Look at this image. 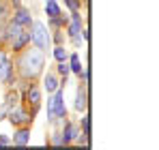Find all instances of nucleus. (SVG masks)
<instances>
[{
    "label": "nucleus",
    "mask_w": 159,
    "mask_h": 150,
    "mask_svg": "<svg viewBox=\"0 0 159 150\" xmlns=\"http://www.w3.org/2000/svg\"><path fill=\"white\" fill-rule=\"evenodd\" d=\"M43 64H45V60H43V54L41 51L28 50L22 56V60H20V73L24 75V77H37V75L41 73Z\"/></svg>",
    "instance_id": "nucleus-1"
},
{
    "label": "nucleus",
    "mask_w": 159,
    "mask_h": 150,
    "mask_svg": "<svg viewBox=\"0 0 159 150\" xmlns=\"http://www.w3.org/2000/svg\"><path fill=\"white\" fill-rule=\"evenodd\" d=\"M62 97H65V92L56 88V90H54V97L50 99V107H48L50 120H56L58 116H65V114H67V109H65V101H62Z\"/></svg>",
    "instance_id": "nucleus-2"
},
{
    "label": "nucleus",
    "mask_w": 159,
    "mask_h": 150,
    "mask_svg": "<svg viewBox=\"0 0 159 150\" xmlns=\"http://www.w3.org/2000/svg\"><path fill=\"white\" fill-rule=\"evenodd\" d=\"M32 41L37 43V47L39 50H45L48 47V43H50V34H48V30H45V26L41 24V22H34L32 26Z\"/></svg>",
    "instance_id": "nucleus-3"
},
{
    "label": "nucleus",
    "mask_w": 159,
    "mask_h": 150,
    "mask_svg": "<svg viewBox=\"0 0 159 150\" xmlns=\"http://www.w3.org/2000/svg\"><path fill=\"white\" fill-rule=\"evenodd\" d=\"M9 120H11L13 125H26V122H30L32 118L28 116L26 112H22V109L13 107V109H11V114H9Z\"/></svg>",
    "instance_id": "nucleus-4"
},
{
    "label": "nucleus",
    "mask_w": 159,
    "mask_h": 150,
    "mask_svg": "<svg viewBox=\"0 0 159 150\" xmlns=\"http://www.w3.org/2000/svg\"><path fill=\"white\" fill-rule=\"evenodd\" d=\"M28 139H30V131H28V129H20V131L15 133V137H13V144H17V146H26Z\"/></svg>",
    "instance_id": "nucleus-5"
},
{
    "label": "nucleus",
    "mask_w": 159,
    "mask_h": 150,
    "mask_svg": "<svg viewBox=\"0 0 159 150\" xmlns=\"http://www.w3.org/2000/svg\"><path fill=\"white\" fill-rule=\"evenodd\" d=\"M28 41H30V32H20V34L13 39V50H22Z\"/></svg>",
    "instance_id": "nucleus-6"
},
{
    "label": "nucleus",
    "mask_w": 159,
    "mask_h": 150,
    "mask_svg": "<svg viewBox=\"0 0 159 150\" xmlns=\"http://www.w3.org/2000/svg\"><path fill=\"white\" fill-rule=\"evenodd\" d=\"M13 22H15V24H20V26H28V24H30V13H28L26 9H20V11H17V15L13 17Z\"/></svg>",
    "instance_id": "nucleus-7"
},
{
    "label": "nucleus",
    "mask_w": 159,
    "mask_h": 150,
    "mask_svg": "<svg viewBox=\"0 0 159 150\" xmlns=\"http://www.w3.org/2000/svg\"><path fill=\"white\" fill-rule=\"evenodd\" d=\"M60 137H62V144L73 142V139H75V126H73V125H67V126H65V133H62Z\"/></svg>",
    "instance_id": "nucleus-8"
},
{
    "label": "nucleus",
    "mask_w": 159,
    "mask_h": 150,
    "mask_svg": "<svg viewBox=\"0 0 159 150\" xmlns=\"http://www.w3.org/2000/svg\"><path fill=\"white\" fill-rule=\"evenodd\" d=\"M26 99H28V103H32V107L37 109V107H39V101H41L39 90H37V88H30V90L26 92Z\"/></svg>",
    "instance_id": "nucleus-9"
},
{
    "label": "nucleus",
    "mask_w": 159,
    "mask_h": 150,
    "mask_svg": "<svg viewBox=\"0 0 159 150\" xmlns=\"http://www.w3.org/2000/svg\"><path fill=\"white\" fill-rule=\"evenodd\" d=\"M45 11H48L50 17H58V15H60V9H58L56 0H48V2H45Z\"/></svg>",
    "instance_id": "nucleus-10"
},
{
    "label": "nucleus",
    "mask_w": 159,
    "mask_h": 150,
    "mask_svg": "<svg viewBox=\"0 0 159 150\" xmlns=\"http://www.w3.org/2000/svg\"><path fill=\"white\" fill-rule=\"evenodd\" d=\"M56 88H58V79H56L52 73H48L45 75V90H48V92H54Z\"/></svg>",
    "instance_id": "nucleus-11"
},
{
    "label": "nucleus",
    "mask_w": 159,
    "mask_h": 150,
    "mask_svg": "<svg viewBox=\"0 0 159 150\" xmlns=\"http://www.w3.org/2000/svg\"><path fill=\"white\" fill-rule=\"evenodd\" d=\"M86 107V90L80 88L78 90V99H75V109H84Z\"/></svg>",
    "instance_id": "nucleus-12"
},
{
    "label": "nucleus",
    "mask_w": 159,
    "mask_h": 150,
    "mask_svg": "<svg viewBox=\"0 0 159 150\" xmlns=\"http://www.w3.org/2000/svg\"><path fill=\"white\" fill-rule=\"evenodd\" d=\"M20 32H22V26L15 24V22H13V24H9V28H7V37H9V39H15Z\"/></svg>",
    "instance_id": "nucleus-13"
},
{
    "label": "nucleus",
    "mask_w": 159,
    "mask_h": 150,
    "mask_svg": "<svg viewBox=\"0 0 159 150\" xmlns=\"http://www.w3.org/2000/svg\"><path fill=\"white\" fill-rule=\"evenodd\" d=\"M9 71H11L9 60H2L0 62V79H9Z\"/></svg>",
    "instance_id": "nucleus-14"
},
{
    "label": "nucleus",
    "mask_w": 159,
    "mask_h": 150,
    "mask_svg": "<svg viewBox=\"0 0 159 150\" xmlns=\"http://www.w3.org/2000/svg\"><path fill=\"white\" fill-rule=\"evenodd\" d=\"M54 58H56L58 62H62V60L67 58V51L62 50V47H56V50H54Z\"/></svg>",
    "instance_id": "nucleus-15"
},
{
    "label": "nucleus",
    "mask_w": 159,
    "mask_h": 150,
    "mask_svg": "<svg viewBox=\"0 0 159 150\" xmlns=\"http://www.w3.org/2000/svg\"><path fill=\"white\" fill-rule=\"evenodd\" d=\"M71 69H73L75 73H80V71H82V64H80V58L75 56V54L71 56Z\"/></svg>",
    "instance_id": "nucleus-16"
},
{
    "label": "nucleus",
    "mask_w": 159,
    "mask_h": 150,
    "mask_svg": "<svg viewBox=\"0 0 159 150\" xmlns=\"http://www.w3.org/2000/svg\"><path fill=\"white\" fill-rule=\"evenodd\" d=\"M67 4H69V9L71 11H78V7H80V0H65Z\"/></svg>",
    "instance_id": "nucleus-17"
},
{
    "label": "nucleus",
    "mask_w": 159,
    "mask_h": 150,
    "mask_svg": "<svg viewBox=\"0 0 159 150\" xmlns=\"http://www.w3.org/2000/svg\"><path fill=\"white\" fill-rule=\"evenodd\" d=\"M58 71H60V73H62V75H65V77H67V73H69V67L65 64V60L60 62V67H58Z\"/></svg>",
    "instance_id": "nucleus-18"
},
{
    "label": "nucleus",
    "mask_w": 159,
    "mask_h": 150,
    "mask_svg": "<svg viewBox=\"0 0 159 150\" xmlns=\"http://www.w3.org/2000/svg\"><path fill=\"white\" fill-rule=\"evenodd\" d=\"M9 144H11V139L7 135H0V146H9Z\"/></svg>",
    "instance_id": "nucleus-19"
},
{
    "label": "nucleus",
    "mask_w": 159,
    "mask_h": 150,
    "mask_svg": "<svg viewBox=\"0 0 159 150\" xmlns=\"http://www.w3.org/2000/svg\"><path fill=\"white\" fill-rule=\"evenodd\" d=\"M2 60H7V56H4V54L0 51V62H2Z\"/></svg>",
    "instance_id": "nucleus-20"
},
{
    "label": "nucleus",
    "mask_w": 159,
    "mask_h": 150,
    "mask_svg": "<svg viewBox=\"0 0 159 150\" xmlns=\"http://www.w3.org/2000/svg\"><path fill=\"white\" fill-rule=\"evenodd\" d=\"M11 2H13V4H15V7H20V0H11Z\"/></svg>",
    "instance_id": "nucleus-21"
}]
</instances>
